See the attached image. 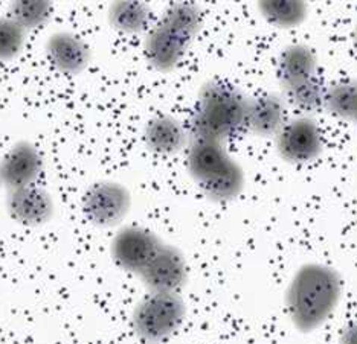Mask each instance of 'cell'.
I'll list each match as a JSON object with an SVG mask.
<instances>
[{"label": "cell", "instance_id": "6da1fadb", "mask_svg": "<svg viewBox=\"0 0 357 344\" xmlns=\"http://www.w3.org/2000/svg\"><path fill=\"white\" fill-rule=\"evenodd\" d=\"M342 281L331 267L305 264L295 273L286 294L291 322L301 332H312L326 323L335 313Z\"/></svg>", "mask_w": 357, "mask_h": 344}, {"label": "cell", "instance_id": "7a4b0ae2", "mask_svg": "<svg viewBox=\"0 0 357 344\" xmlns=\"http://www.w3.org/2000/svg\"><path fill=\"white\" fill-rule=\"evenodd\" d=\"M249 97L223 81L202 86L196 109L190 119V136L225 143L248 130Z\"/></svg>", "mask_w": 357, "mask_h": 344}, {"label": "cell", "instance_id": "3957f363", "mask_svg": "<svg viewBox=\"0 0 357 344\" xmlns=\"http://www.w3.org/2000/svg\"><path fill=\"white\" fill-rule=\"evenodd\" d=\"M202 28L199 6L190 2L173 3L145 40V58L153 69L169 72L177 68Z\"/></svg>", "mask_w": 357, "mask_h": 344}, {"label": "cell", "instance_id": "277c9868", "mask_svg": "<svg viewBox=\"0 0 357 344\" xmlns=\"http://www.w3.org/2000/svg\"><path fill=\"white\" fill-rule=\"evenodd\" d=\"M186 168L200 191L213 201L237 198L245 186V172L220 142L192 139L186 154Z\"/></svg>", "mask_w": 357, "mask_h": 344}, {"label": "cell", "instance_id": "5b68a950", "mask_svg": "<svg viewBox=\"0 0 357 344\" xmlns=\"http://www.w3.org/2000/svg\"><path fill=\"white\" fill-rule=\"evenodd\" d=\"M186 314V306L178 294L150 292L133 311L132 326L142 341L158 344L181 327Z\"/></svg>", "mask_w": 357, "mask_h": 344}, {"label": "cell", "instance_id": "8992f818", "mask_svg": "<svg viewBox=\"0 0 357 344\" xmlns=\"http://www.w3.org/2000/svg\"><path fill=\"white\" fill-rule=\"evenodd\" d=\"M132 206V195L116 182H98L83 196V214L98 227H113L123 221Z\"/></svg>", "mask_w": 357, "mask_h": 344}, {"label": "cell", "instance_id": "52a82bcc", "mask_svg": "<svg viewBox=\"0 0 357 344\" xmlns=\"http://www.w3.org/2000/svg\"><path fill=\"white\" fill-rule=\"evenodd\" d=\"M275 143L281 157L295 165L310 163L322 153L319 127L308 116L287 120L275 136Z\"/></svg>", "mask_w": 357, "mask_h": 344}, {"label": "cell", "instance_id": "ba28073f", "mask_svg": "<svg viewBox=\"0 0 357 344\" xmlns=\"http://www.w3.org/2000/svg\"><path fill=\"white\" fill-rule=\"evenodd\" d=\"M162 242L158 235L139 226L124 227L112 241V258L123 269L139 276L150 260L160 250Z\"/></svg>", "mask_w": 357, "mask_h": 344}, {"label": "cell", "instance_id": "9c48e42d", "mask_svg": "<svg viewBox=\"0 0 357 344\" xmlns=\"http://www.w3.org/2000/svg\"><path fill=\"white\" fill-rule=\"evenodd\" d=\"M139 277L150 292L178 294L188 279V267L181 250L164 244Z\"/></svg>", "mask_w": 357, "mask_h": 344}, {"label": "cell", "instance_id": "30bf717a", "mask_svg": "<svg viewBox=\"0 0 357 344\" xmlns=\"http://www.w3.org/2000/svg\"><path fill=\"white\" fill-rule=\"evenodd\" d=\"M43 166L42 154L34 145L17 142L0 162V182L10 191L32 186L42 175Z\"/></svg>", "mask_w": 357, "mask_h": 344}, {"label": "cell", "instance_id": "8fae6325", "mask_svg": "<svg viewBox=\"0 0 357 344\" xmlns=\"http://www.w3.org/2000/svg\"><path fill=\"white\" fill-rule=\"evenodd\" d=\"M6 210L22 226H43L54 215L52 196L36 185L10 191L6 196Z\"/></svg>", "mask_w": 357, "mask_h": 344}, {"label": "cell", "instance_id": "7c38bea8", "mask_svg": "<svg viewBox=\"0 0 357 344\" xmlns=\"http://www.w3.org/2000/svg\"><path fill=\"white\" fill-rule=\"evenodd\" d=\"M47 58L56 70L66 75H78L92 58V51L83 38L68 31H59L47 38Z\"/></svg>", "mask_w": 357, "mask_h": 344}, {"label": "cell", "instance_id": "4fadbf2b", "mask_svg": "<svg viewBox=\"0 0 357 344\" xmlns=\"http://www.w3.org/2000/svg\"><path fill=\"white\" fill-rule=\"evenodd\" d=\"M277 77L284 92L316 78L318 61H316L314 52L305 45H291L286 47L278 58Z\"/></svg>", "mask_w": 357, "mask_h": 344}, {"label": "cell", "instance_id": "5bb4252c", "mask_svg": "<svg viewBox=\"0 0 357 344\" xmlns=\"http://www.w3.org/2000/svg\"><path fill=\"white\" fill-rule=\"evenodd\" d=\"M190 133L173 116L153 118L144 131V141L149 150L159 155H173L185 148Z\"/></svg>", "mask_w": 357, "mask_h": 344}, {"label": "cell", "instance_id": "9a60e30c", "mask_svg": "<svg viewBox=\"0 0 357 344\" xmlns=\"http://www.w3.org/2000/svg\"><path fill=\"white\" fill-rule=\"evenodd\" d=\"M286 122V101L281 96L263 95L249 101L248 130L252 133L263 137L277 136Z\"/></svg>", "mask_w": 357, "mask_h": 344}, {"label": "cell", "instance_id": "2e32d148", "mask_svg": "<svg viewBox=\"0 0 357 344\" xmlns=\"http://www.w3.org/2000/svg\"><path fill=\"white\" fill-rule=\"evenodd\" d=\"M151 11L147 3L135 0H121L112 3L109 20L113 28L124 34H139L149 28Z\"/></svg>", "mask_w": 357, "mask_h": 344}, {"label": "cell", "instance_id": "e0dca14e", "mask_svg": "<svg viewBox=\"0 0 357 344\" xmlns=\"http://www.w3.org/2000/svg\"><path fill=\"white\" fill-rule=\"evenodd\" d=\"M258 10L271 24L281 29L295 28L307 17V5L299 0H264Z\"/></svg>", "mask_w": 357, "mask_h": 344}, {"label": "cell", "instance_id": "ac0fdd59", "mask_svg": "<svg viewBox=\"0 0 357 344\" xmlns=\"http://www.w3.org/2000/svg\"><path fill=\"white\" fill-rule=\"evenodd\" d=\"M326 92L327 88L324 87L321 79L316 77L307 83L299 84L294 88L286 90V100L287 102L295 107L298 111L310 114L318 111L324 102H326Z\"/></svg>", "mask_w": 357, "mask_h": 344}, {"label": "cell", "instance_id": "d6986e66", "mask_svg": "<svg viewBox=\"0 0 357 344\" xmlns=\"http://www.w3.org/2000/svg\"><path fill=\"white\" fill-rule=\"evenodd\" d=\"M52 14V3L46 0H17L10 6V17L20 26L36 29L50 22Z\"/></svg>", "mask_w": 357, "mask_h": 344}, {"label": "cell", "instance_id": "ffe728a7", "mask_svg": "<svg viewBox=\"0 0 357 344\" xmlns=\"http://www.w3.org/2000/svg\"><path fill=\"white\" fill-rule=\"evenodd\" d=\"M26 43V31L11 17H0V61L19 56Z\"/></svg>", "mask_w": 357, "mask_h": 344}, {"label": "cell", "instance_id": "44dd1931", "mask_svg": "<svg viewBox=\"0 0 357 344\" xmlns=\"http://www.w3.org/2000/svg\"><path fill=\"white\" fill-rule=\"evenodd\" d=\"M340 344H357V320L344 327L340 334Z\"/></svg>", "mask_w": 357, "mask_h": 344}, {"label": "cell", "instance_id": "7402d4cb", "mask_svg": "<svg viewBox=\"0 0 357 344\" xmlns=\"http://www.w3.org/2000/svg\"><path fill=\"white\" fill-rule=\"evenodd\" d=\"M353 87H354V101H353V118H351V120L357 124V79L353 81Z\"/></svg>", "mask_w": 357, "mask_h": 344}, {"label": "cell", "instance_id": "603a6c76", "mask_svg": "<svg viewBox=\"0 0 357 344\" xmlns=\"http://www.w3.org/2000/svg\"><path fill=\"white\" fill-rule=\"evenodd\" d=\"M354 47H356V52H357V26L354 31Z\"/></svg>", "mask_w": 357, "mask_h": 344}, {"label": "cell", "instance_id": "cb8c5ba5", "mask_svg": "<svg viewBox=\"0 0 357 344\" xmlns=\"http://www.w3.org/2000/svg\"><path fill=\"white\" fill-rule=\"evenodd\" d=\"M0 183H2V182H0Z\"/></svg>", "mask_w": 357, "mask_h": 344}]
</instances>
